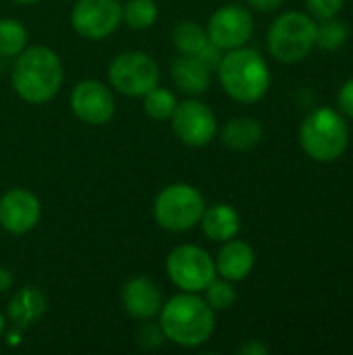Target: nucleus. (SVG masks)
<instances>
[{
  "label": "nucleus",
  "instance_id": "0eeeda50",
  "mask_svg": "<svg viewBox=\"0 0 353 355\" xmlns=\"http://www.w3.org/2000/svg\"><path fill=\"white\" fill-rule=\"evenodd\" d=\"M108 79L119 94L129 98H141L158 85L160 69L148 52L131 50L112 58L108 67Z\"/></svg>",
  "mask_w": 353,
  "mask_h": 355
},
{
  "label": "nucleus",
  "instance_id": "1a4fd4ad",
  "mask_svg": "<svg viewBox=\"0 0 353 355\" xmlns=\"http://www.w3.org/2000/svg\"><path fill=\"white\" fill-rule=\"evenodd\" d=\"M171 125L177 139L189 148H204L218 133V123L212 108L193 98L177 102Z\"/></svg>",
  "mask_w": 353,
  "mask_h": 355
},
{
  "label": "nucleus",
  "instance_id": "6ab92c4d",
  "mask_svg": "<svg viewBox=\"0 0 353 355\" xmlns=\"http://www.w3.org/2000/svg\"><path fill=\"white\" fill-rule=\"evenodd\" d=\"M264 135L262 123L258 119L252 116H237L225 123V127L221 129V139L227 148L231 150H252L260 144Z\"/></svg>",
  "mask_w": 353,
  "mask_h": 355
},
{
  "label": "nucleus",
  "instance_id": "412c9836",
  "mask_svg": "<svg viewBox=\"0 0 353 355\" xmlns=\"http://www.w3.org/2000/svg\"><path fill=\"white\" fill-rule=\"evenodd\" d=\"M27 48V29L17 19H0V56L15 58Z\"/></svg>",
  "mask_w": 353,
  "mask_h": 355
},
{
  "label": "nucleus",
  "instance_id": "423d86ee",
  "mask_svg": "<svg viewBox=\"0 0 353 355\" xmlns=\"http://www.w3.org/2000/svg\"><path fill=\"white\" fill-rule=\"evenodd\" d=\"M316 46V23L306 12H283L268 29V50L279 62H300Z\"/></svg>",
  "mask_w": 353,
  "mask_h": 355
},
{
  "label": "nucleus",
  "instance_id": "f3484780",
  "mask_svg": "<svg viewBox=\"0 0 353 355\" xmlns=\"http://www.w3.org/2000/svg\"><path fill=\"white\" fill-rule=\"evenodd\" d=\"M46 306H48V300H46V293L40 289V287H33V285H27V287H21L8 302L6 306V312H8V318L21 327V329H27L31 324H35L44 312H46Z\"/></svg>",
  "mask_w": 353,
  "mask_h": 355
},
{
  "label": "nucleus",
  "instance_id": "c756f323",
  "mask_svg": "<svg viewBox=\"0 0 353 355\" xmlns=\"http://www.w3.org/2000/svg\"><path fill=\"white\" fill-rule=\"evenodd\" d=\"M239 354L241 355H266L268 354V347H264L262 343H258V341H250V343H246V345H241L239 347Z\"/></svg>",
  "mask_w": 353,
  "mask_h": 355
},
{
  "label": "nucleus",
  "instance_id": "a211bd4d",
  "mask_svg": "<svg viewBox=\"0 0 353 355\" xmlns=\"http://www.w3.org/2000/svg\"><path fill=\"white\" fill-rule=\"evenodd\" d=\"M200 225H202L204 235L210 241L225 243V241L237 237V233L241 229V218L233 206L214 204V206H206V210L200 218Z\"/></svg>",
  "mask_w": 353,
  "mask_h": 355
},
{
  "label": "nucleus",
  "instance_id": "9d476101",
  "mask_svg": "<svg viewBox=\"0 0 353 355\" xmlns=\"http://www.w3.org/2000/svg\"><path fill=\"white\" fill-rule=\"evenodd\" d=\"M73 29L85 40H104L123 23V4L119 0H77L71 10Z\"/></svg>",
  "mask_w": 353,
  "mask_h": 355
},
{
  "label": "nucleus",
  "instance_id": "20e7f679",
  "mask_svg": "<svg viewBox=\"0 0 353 355\" xmlns=\"http://www.w3.org/2000/svg\"><path fill=\"white\" fill-rule=\"evenodd\" d=\"M300 144L312 160L333 162L347 150V123L333 108H316L304 119L300 127Z\"/></svg>",
  "mask_w": 353,
  "mask_h": 355
},
{
  "label": "nucleus",
  "instance_id": "f257e3e1",
  "mask_svg": "<svg viewBox=\"0 0 353 355\" xmlns=\"http://www.w3.org/2000/svg\"><path fill=\"white\" fill-rule=\"evenodd\" d=\"M10 83L29 104L50 102L62 85V62L48 46H31L15 56Z\"/></svg>",
  "mask_w": 353,
  "mask_h": 355
},
{
  "label": "nucleus",
  "instance_id": "4468645a",
  "mask_svg": "<svg viewBox=\"0 0 353 355\" xmlns=\"http://www.w3.org/2000/svg\"><path fill=\"white\" fill-rule=\"evenodd\" d=\"M121 302L125 312L137 320H150L162 308L160 289L146 277L129 279L121 289Z\"/></svg>",
  "mask_w": 353,
  "mask_h": 355
},
{
  "label": "nucleus",
  "instance_id": "2eb2a0df",
  "mask_svg": "<svg viewBox=\"0 0 353 355\" xmlns=\"http://www.w3.org/2000/svg\"><path fill=\"white\" fill-rule=\"evenodd\" d=\"M256 264V256L250 243L239 241V239H229L223 243L214 266H216V275H221L223 279L237 283L250 277L252 268Z\"/></svg>",
  "mask_w": 353,
  "mask_h": 355
},
{
  "label": "nucleus",
  "instance_id": "393cba45",
  "mask_svg": "<svg viewBox=\"0 0 353 355\" xmlns=\"http://www.w3.org/2000/svg\"><path fill=\"white\" fill-rule=\"evenodd\" d=\"M204 293H206V304L214 312H225V310L233 308L237 302V291H235L233 283L223 277L221 279L214 277L212 283L204 289Z\"/></svg>",
  "mask_w": 353,
  "mask_h": 355
},
{
  "label": "nucleus",
  "instance_id": "4be33fe9",
  "mask_svg": "<svg viewBox=\"0 0 353 355\" xmlns=\"http://www.w3.org/2000/svg\"><path fill=\"white\" fill-rule=\"evenodd\" d=\"M158 19V6L154 0H129L123 4V21L135 31L150 29Z\"/></svg>",
  "mask_w": 353,
  "mask_h": 355
},
{
  "label": "nucleus",
  "instance_id": "dca6fc26",
  "mask_svg": "<svg viewBox=\"0 0 353 355\" xmlns=\"http://www.w3.org/2000/svg\"><path fill=\"white\" fill-rule=\"evenodd\" d=\"M173 81L187 96H200L208 92L212 81V69L198 54H181L173 62Z\"/></svg>",
  "mask_w": 353,
  "mask_h": 355
},
{
  "label": "nucleus",
  "instance_id": "c85d7f7f",
  "mask_svg": "<svg viewBox=\"0 0 353 355\" xmlns=\"http://www.w3.org/2000/svg\"><path fill=\"white\" fill-rule=\"evenodd\" d=\"M248 4L260 12H273L283 4V0H248Z\"/></svg>",
  "mask_w": 353,
  "mask_h": 355
},
{
  "label": "nucleus",
  "instance_id": "39448f33",
  "mask_svg": "<svg viewBox=\"0 0 353 355\" xmlns=\"http://www.w3.org/2000/svg\"><path fill=\"white\" fill-rule=\"evenodd\" d=\"M204 210V196L187 183L166 185L154 200V218L171 233H185L198 227Z\"/></svg>",
  "mask_w": 353,
  "mask_h": 355
},
{
  "label": "nucleus",
  "instance_id": "f8f14e48",
  "mask_svg": "<svg viewBox=\"0 0 353 355\" xmlns=\"http://www.w3.org/2000/svg\"><path fill=\"white\" fill-rule=\"evenodd\" d=\"M71 108H73V114L81 123L100 127V125H106L114 116L117 102H114V94L110 92V87H106L102 81L85 79L73 87Z\"/></svg>",
  "mask_w": 353,
  "mask_h": 355
},
{
  "label": "nucleus",
  "instance_id": "6e6552de",
  "mask_svg": "<svg viewBox=\"0 0 353 355\" xmlns=\"http://www.w3.org/2000/svg\"><path fill=\"white\" fill-rule=\"evenodd\" d=\"M166 275L171 283L187 293L204 291L216 277L212 256L200 245H179L166 258Z\"/></svg>",
  "mask_w": 353,
  "mask_h": 355
},
{
  "label": "nucleus",
  "instance_id": "9b49d317",
  "mask_svg": "<svg viewBox=\"0 0 353 355\" xmlns=\"http://www.w3.org/2000/svg\"><path fill=\"white\" fill-rule=\"evenodd\" d=\"M208 40L221 50H233L248 44L254 33V17L241 4H225L208 21Z\"/></svg>",
  "mask_w": 353,
  "mask_h": 355
},
{
  "label": "nucleus",
  "instance_id": "f03ea898",
  "mask_svg": "<svg viewBox=\"0 0 353 355\" xmlns=\"http://www.w3.org/2000/svg\"><path fill=\"white\" fill-rule=\"evenodd\" d=\"M164 339L181 347H200L214 333V310L198 293H179L160 308Z\"/></svg>",
  "mask_w": 353,
  "mask_h": 355
},
{
  "label": "nucleus",
  "instance_id": "a878e982",
  "mask_svg": "<svg viewBox=\"0 0 353 355\" xmlns=\"http://www.w3.org/2000/svg\"><path fill=\"white\" fill-rule=\"evenodd\" d=\"M306 4L318 19H333L341 12L345 0H306Z\"/></svg>",
  "mask_w": 353,
  "mask_h": 355
},
{
  "label": "nucleus",
  "instance_id": "7ed1b4c3",
  "mask_svg": "<svg viewBox=\"0 0 353 355\" xmlns=\"http://www.w3.org/2000/svg\"><path fill=\"white\" fill-rule=\"evenodd\" d=\"M216 71L227 96L241 104H254L262 100L270 87V69L260 52L252 48L241 46L227 50Z\"/></svg>",
  "mask_w": 353,
  "mask_h": 355
},
{
  "label": "nucleus",
  "instance_id": "cd10ccee",
  "mask_svg": "<svg viewBox=\"0 0 353 355\" xmlns=\"http://www.w3.org/2000/svg\"><path fill=\"white\" fill-rule=\"evenodd\" d=\"M337 104H339V108H341V112H343L345 116L353 119V79L345 81L343 87L339 89Z\"/></svg>",
  "mask_w": 353,
  "mask_h": 355
},
{
  "label": "nucleus",
  "instance_id": "5701e85b",
  "mask_svg": "<svg viewBox=\"0 0 353 355\" xmlns=\"http://www.w3.org/2000/svg\"><path fill=\"white\" fill-rule=\"evenodd\" d=\"M144 98V110L150 119L154 121H169L175 112L177 106V98L173 92H169L166 87H152L148 94L141 96Z\"/></svg>",
  "mask_w": 353,
  "mask_h": 355
},
{
  "label": "nucleus",
  "instance_id": "bb28decb",
  "mask_svg": "<svg viewBox=\"0 0 353 355\" xmlns=\"http://www.w3.org/2000/svg\"><path fill=\"white\" fill-rule=\"evenodd\" d=\"M137 339H139V345H141V347H160V343H162V339H164V333H162L160 324H156V327L144 324V327L139 329Z\"/></svg>",
  "mask_w": 353,
  "mask_h": 355
},
{
  "label": "nucleus",
  "instance_id": "473e14b6",
  "mask_svg": "<svg viewBox=\"0 0 353 355\" xmlns=\"http://www.w3.org/2000/svg\"><path fill=\"white\" fill-rule=\"evenodd\" d=\"M15 2H19V4H33V2H37V0H15Z\"/></svg>",
  "mask_w": 353,
  "mask_h": 355
},
{
  "label": "nucleus",
  "instance_id": "aec40b11",
  "mask_svg": "<svg viewBox=\"0 0 353 355\" xmlns=\"http://www.w3.org/2000/svg\"><path fill=\"white\" fill-rule=\"evenodd\" d=\"M173 44L181 54H200L208 48L210 40L196 21H179L173 29Z\"/></svg>",
  "mask_w": 353,
  "mask_h": 355
},
{
  "label": "nucleus",
  "instance_id": "2f4dec72",
  "mask_svg": "<svg viewBox=\"0 0 353 355\" xmlns=\"http://www.w3.org/2000/svg\"><path fill=\"white\" fill-rule=\"evenodd\" d=\"M4 333V316L0 314V335Z\"/></svg>",
  "mask_w": 353,
  "mask_h": 355
},
{
  "label": "nucleus",
  "instance_id": "7c9ffc66",
  "mask_svg": "<svg viewBox=\"0 0 353 355\" xmlns=\"http://www.w3.org/2000/svg\"><path fill=\"white\" fill-rule=\"evenodd\" d=\"M12 285H15V277H12V272H10L8 268L0 266V293L8 291Z\"/></svg>",
  "mask_w": 353,
  "mask_h": 355
},
{
  "label": "nucleus",
  "instance_id": "b1692460",
  "mask_svg": "<svg viewBox=\"0 0 353 355\" xmlns=\"http://www.w3.org/2000/svg\"><path fill=\"white\" fill-rule=\"evenodd\" d=\"M347 42V27L339 19H322L320 25H316V46L327 52L339 50Z\"/></svg>",
  "mask_w": 353,
  "mask_h": 355
},
{
  "label": "nucleus",
  "instance_id": "ddd939ff",
  "mask_svg": "<svg viewBox=\"0 0 353 355\" xmlns=\"http://www.w3.org/2000/svg\"><path fill=\"white\" fill-rule=\"evenodd\" d=\"M42 204L35 193L23 187L8 189L0 198V227L10 235H25L40 223Z\"/></svg>",
  "mask_w": 353,
  "mask_h": 355
}]
</instances>
